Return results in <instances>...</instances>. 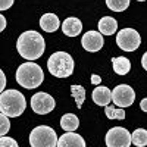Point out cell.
<instances>
[{"label":"cell","instance_id":"cell-1","mask_svg":"<svg viewBox=\"0 0 147 147\" xmlns=\"http://www.w3.org/2000/svg\"><path fill=\"white\" fill-rule=\"evenodd\" d=\"M16 50L18 53L27 60H37L43 56L46 50V41L43 35L37 31H25L19 35L16 41Z\"/></svg>","mask_w":147,"mask_h":147},{"label":"cell","instance_id":"cell-2","mask_svg":"<svg viewBox=\"0 0 147 147\" xmlns=\"http://www.w3.org/2000/svg\"><path fill=\"white\" fill-rule=\"evenodd\" d=\"M27 107L25 96L18 90H5L0 93V113L7 118H16Z\"/></svg>","mask_w":147,"mask_h":147},{"label":"cell","instance_id":"cell-3","mask_svg":"<svg viewBox=\"0 0 147 147\" xmlns=\"http://www.w3.org/2000/svg\"><path fill=\"white\" fill-rule=\"evenodd\" d=\"M16 81L24 88H37L44 81V74L35 62H25L16 69Z\"/></svg>","mask_w":147,"mask_h":147},{"label":"cell","instance_id":"cell-4","mask_svg":"<svg viewBox=\"0 0 147 147\" xmlns=\"http://www.w3.org/2000/svg\"><path fill=\"white\" fill-rule=\"evenodd\" d=\"M74 59L66 52H56L47 60L49 72L56 78H68L74 72Z\"/></svg>","mask_w":147,"mask_h":147},{"label":"cell","instance_id":"cell-5","mask_svg":"<svg viewBox=\"0 0 147 147\" xmlns=\"http://www.w3.org/2000/svg\"><path fill=\"white\" fill-rule=\"evenodd\" d=\"M56 143H57L56 131L47 125L35 127L30 134L31 147H56Z\"/></svg>","mask_w":147,"mask_h":147},{"label":"cell","instance_id":"cell-6","mask_svg":"<svg viewBox=\"0 0 147 147\" xmlns=\"http://www.w3.org/2000/svg\"><path fill=\"white\" fill-rule=\"evenodd\" d=\"M116 44L124 52H134L141 44V37L134 28H124L116 35Z\"/></svg>","mask_w":147,"mask_h":147},{"label":"cell","instance_id":"cell-7","mask_svg":"<svg viewBox=\"0 0 147 147\" xmlns=\"http://www.w3.org/2000/svg\"><path fill=\"white\" fill-rule=\"evenodd\" d=\"M56 106V102L55 99L47 94L44 91H40V93H35L32 97H31V109L37 115H47L50 113L52 110L55 109Z\"/></svg>","mask_w":147,"mask_h":147},{"label":"cell","instance_id":"cell-8","mask_svg":"<svg viewBox=\"0 0 147 147\" xmlns=\"http://www.w3.org/2000/svg\"><path fill=\"white\" fill-rule=\"evenodd\" d=\"M106 146L107 147H129L131 146L129 131L122 127L110 128L106 134Z\"/></svg>","mask_w":147,"mask_h":147},{"label":"cell","instance_id":"cell-9","mask_svg":"<svg viewBox=\"0 0 147 147\" xmlns=\"http://www.w3.org/2000/svg\"><path fill=\"white\" fill-rule=\"evenodd\" d=\"M112 102L115 103L116 107H128L136 102V93L134 90L127 84L116 85L112 91Z\"/></svg>","mask_w":147,"mask_h":147},{"label":"cell","instance_id":"cell-10","mask_svg":"<svg viewBox=\"0 0 147 147\" xmlns=\"http://www.w3.org/2000/svg\"><path fill=\"white\" fill-rule=\"evenodd\" d=\"M81 44L87 52H99L105 44V38L99 31H88L82 35Z\"/></svg>","mask_w":147,"mask_h":147},{"label":"cell","instance_id":"cell-11","mask_svg":"<svg viewBox=\"0 0 147 147\" xmlns=\"http://www.w3.org/2000/svg\"><path fill=\"white\" fill-rule=\"evenodd\" d=\"M56 147H85V141L77 132H65L57 138Z\"/></svg>","mask_w":147,"mask_h":147},{"label":"cell","instance_id":"cell-12","mask_svg":"<svg viewBox=\"0 0 147 147\" xmlns=\"http://www.w3.org/2000/svg\"><path fill=\"white\" fill-rule=\"evenodd\" d=\"M91 96H93V102L97 106H107L112 102V91L107 87H103V85H97L93 90Z\"/></svg>","mask_w":147,"mask_h":147},{"label":"cell","instance_id":"cell-13","mask_svg":"<svg viewBox=\"0 0 147 147\" xmlns=\"http://www.w3.org/2000/svg\"><path fill=\"white\" fill-rule=\"evenodd\" d=\"M62 31L68 37H77L82 31V22L78 18H74V16L66 18L62 24Z\"/></svg>","mask_w":147,"mask_h":147},{"label":"cell","instance_id":"cell-14","mask_svg":"<svg viewBox=\"0 0 147 147\" xmlns=\"http://www.w3.org/2000/svg\"><path fill=\"white\" fill-rule=\"evenodd\" d=\"M40 27L41 30H44L46 32H55L57 31V28L60 27L59 18L55 13H46L40 18Z\"/></svg>","mask_w":147,"mask_h":147},{"label":"cell","instance_id":"cell-15","mask_svg":"<svg viewBox=\"0 0 147 147\" xmlns=\"http://www.w3.org/2000/svg\"><path fill=\"white\" fill-rule=\"evenodd\" d=\"M97 27H99V32L102 35H112L118 30V22L112 16H103L99 21V25Z\"/></svg>","mask_w":147,"mask_h":147},{"label":"cell","instance_id":"cell-16","mask_svg":"<svg viewBox=\"0 0 147 147\" xmlns=\"http://www.w3.org/2000/svg\"><path fill=\"white\" fill-rule=\"evenodd\" d=\"M112 66H113L115 74H118V75H127V74L131 71V62H129V59H127L124 56L113 57L112 59Z\"/></svg>","mask_w":147,"mask_h":147},{"label":"cell","instance_id":"cell-17","mask_svg":"<svg viewBox=\"0 0 147 147\" xmlns=\"http://www.w3.org/2000/svg\"><path fill=\"white\" fill-rule=\"evenodd\" d=\"M78 125H80V119L74 113H65L60 118V127L66 132H74L78 128Z\"/></svg>","mask_w":147,"mask_h":147},{"label":"cell","instance_id":"cell-18","mask_svg":"<svg viewBox=\"0 0 147 147\" xmlns=\"http://www.w3.org/2000/svg\"><path fill=\"white\" fill-rule=\"evenodd\" d=\"M131 144H134L136 147L147 146V131L144 128H137L131 134Z\"/></svg>","mask_w":147,"mask_h":147},{"label":"cell","instance_id":"cell-19","mask_svg":"<svg viewBox=\"0 0 147 147\" xmlns=\"http://www.w3.org/2000/svg\"><path fill=\"white\" fill-rule=\"evenodd\" d=\"M71 96L74 97V100H75V105L77 107L80 109L85 100V88L82 85H71Z\"/></svg>","mask_w":147,"mask_h":147},{"label":"cell","instance_id":"cell-20","mask_svg":"<svg viewBox=\"0 0 147 147\" xmlns=\"http://www.w3.org/2000/svg\"><path fill=\"white\" fill-rule=\"evenodd\" d=\"M105 113L107 119H119L124 121L125 119V110L122 107H115V106H105Z\"/></svg>","mask_w":147,"mask_h":147},{"label":"cell","instance_id":"cell-21","mask_svg":"<svg viewBox=\"0 0 147 147\" xmlns=\"http://www.w3.org/2000/svg\"><path fill=\"white\" fill-rule=\"evenodd\" d=\"M106 5L113 12H124L129 6V0H106Z\"/></svg>","mask_w":147,"mask_h":147},{"label":"cell","instance_id":"cell-22","mask_svg":"<svg viewBox=\"0 0 147 147\" xmlns=\"http://www.w3.org/2000/svg\"><path fill=\"white\" fill-rule=\"evenodd\" d=\"M10 129V121L6 115L0 113V137L6 136V132H9Z\"/></svg>","mask_w":147,"mask_h":147},{"label":"cell","instance_id":"cell-23","mask_svg":"<svg viewBox=\"0 0 147 147\" xmlns=\"http://www.w3.org/2000/svg\"><path fill=\"white\" fill-rule=\"evenodd\" d=\"M0 147H19V146H18L16 140L3 136V137H0Z\"/></svg>","mask_w":147,"mask_h":147},{"label":"cell","instance_id":"cell-24","mask_svg":"<svg viewBox=\"0 0 147 147\" xmlns=\"http://www.w3.org/2000/svg\"><path fill=\"white\" fill-rule=\"evenodd\" d=\"M15 0H0V10H7Z\"/></svg>","mask_w":147,"mask_h":147},{"label":"cell","instance_id":"cell-25","mask_svg":"<svg viewBox=\"0 0 147 147\" xmlns=\"http://www.w3.org/2000/svg\"><path fill=\"white\" fill-rule=\"evenodd\" d=\"M5 87H6V75L3 74V71L0 69V93L5 91Z\"/></svg>","mask_w":147,"mask_h":147},{"label":"cell","instance_id":"cell-26","mask_svg":"<svg viewBox=\"0 0 147 147\" xmlns=\"http://www.w3.org/2000/svg\"><path fill=\"white\" fill-rule=\"evenodd\" d=\"M100 82H102V78H100L99 75H91V84H94V85H100Z\"/></svg>","mask_w":147,"mask_h":147},{"label":"cell","instance_id":"cell-27","mask_svg":"<svg viewBox=\"0 0 147 147\" xmlns=\"http://www.w3.org/2000/svg\"><path fill=\"white\" fill-rule=\"evenodd\" d=\"M6 28V18L3 15H0V32Z\"/></svg>","mask_w":147,"mask_h":147},{"label":"cell","instance_id":"cell-28","mask_svg":"<svg viewBox=\"0 0 147 147\" xmlns=\"http://www.w3.org/2000/svg\"><path fill=\"white\" fill-rule=\"evenodd\" d=\"M141 65H143L144 69H147V55H143V57H141Z\"/></svg>","mask_w":147,"mask_h":147},{"label":"cell","instance_id":"cell-29","mask_svg":"<svg viewBox=\"0 0 147 147\" xmlns=\"http://www.w3.org/2000/svg\"><path fill=\"white\" fill-rule=\"evenodd\" d=\"M146 103H147V100H146V99H143V100H141V103H140V107H141V110H143V112H146V110H147V107H146Z\"/></svg>","mask_w":147,"mask_h":147},{"label":"cell","instance_id":"cell-30","mask_svg":"<svg viewBox=\"0 0 147 147\" xmlns=\"http://www.w3.org/2000/svg\"><path fill=\"white\" fill-rule=\"evenodd\" d=\"M137 2H146V0H137Z\"/></svg>","mask_w":147,"mask_h":147}]
</instances>
